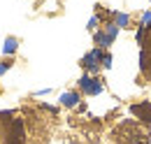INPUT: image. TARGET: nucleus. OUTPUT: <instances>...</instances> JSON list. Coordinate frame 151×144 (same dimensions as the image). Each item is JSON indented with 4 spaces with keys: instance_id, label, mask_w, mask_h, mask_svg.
<instances>
[{
    "instance_id": "obj_8",
    "label": "nucleus",
    "mask_w": 151,
    "mask_h": 144,
    "mask_svg": "<svg viewBox=\"0 0 151 144\" xmlns=\"http://www.w3.org/2000/svg\"><path fill=\"white\" fill-rule=\"evenodd\" d=\"M128 23V17L126 14H116V28H121V26H126Z\"/></svg>"
},
{
    "instance_id": "obj_5",
    "label": "nucleus",
    "mask_w": 151,
    "mask_h": 144,
    "mask_svg": "<svg viewBox=\"0 0 151 144\" xmlns=\"http://www.w3.org/2000/svg\"><path fill=\"white\" fill-rule=\"evenodd\" d=\"M130 112L139 119V121H147L151 123V102H139V105H132Z\"/></svg>"
},
{
    "instance_id": "obj_2",
    "label": "nucleus",
    "mask_w": 151,
    "mask_h": 144,
    "mask_svg": "<svg viewBox=\"0 0 151 144\" xmlns=\"http://www.w3.org/2000/svg\"><path fill=\"white\" fill-rule=\"evenodd\" d=\"M137 42H139V68L151 79V21L149 26H142L137 30Z\"/></svg>"
},
{
    "instance_id": "obj_4",
    "label": "nucleus",
    "mask_w": 151,
    "mask_h": 144,
    "mask_svg": "<svg viewBox=\"0 0 151 144\" xmlns=\"http://www.w3.org/2000/svg\"><path fill=\"white\" fill-rule=\"evenodd\" d=\"M79 86L84 93H88V95H98L100 91H102V84H100V79H95V77H81V81H79Z\"/></svg>"
},
{
    "instance_id": "obj_7",
    "label": "nucleus",
    "mask_w": 151,
    "mask_h": 144,
    "mask_svg": "<svg viewBox=\"0 0 151 144\" xmlns=\"http://www.w3.org/2000/svg\"><path fill=\"white\" fill-rule=\"evenodd\" d=\"M63 102H65L68 107H72L77 102V93H65V95H63Z\"/></svg>"
},
{
    "instance_id": "obj_6",
    "label": "nucleus",
    "mask_w": 151,
    "mask_h": 144,
    "mask_svg": "<svg viewBox=\"0 0 151 144\" xmlns=\"http://www.w3.org/2000/svg\"><path fill=\"white\" fill-rule=\"evenodd\" d=\"M116 33H119V28H116V26H109L107 30H102V33H98V35H95V44H100V47L112 44L114 37H116Z\"/></svg>"
},
{
    "instance_id": "obj_9",
    "label": "nucleus",
    "mask_w": 151,
    "mask_h": 144,
    "mask_svg": "<svg viewBox=\"0 0 151 144\" xmlns=\"http://www.w3.org/2000/svg\"><path fill=\"white\" fill-rule=\"evenodd\" d=\"M5 51H14V40H7V44H5Z\"/></svg>"
},
{
    "instance_id": "obj_3",
    "label": "nucleus",
    "mask_w": 151,
    "mask_h": 144,
    "mask_svg": "<svg viewBox=\"0 0 151 144\" xmlns=\"http://www.w3.org/2000/svg\"><path fill=\"white\" fill-rule=\"evenodd\" d=\"M81 65L88 72H98L100 68H109L112 65V56L107 51H102V49H93V51H88L81 58Z\"/></svg>"
},
{
    "instance_id": "obj_1",
    "label": "nucleus",
    "mask_w": 151,
    "mask_h": 144,
    "mask_svg": "<svg viewBox=\"0 0 151 144\" xmlns=\"http://www.w3.org/2000/svg\"><path fill=\"white\" fill-rule=\"evenodd\" d=\"M116 142L119 144H149V132L135 121H123L116 128Z\"/></svg>"
}]
</instances>
